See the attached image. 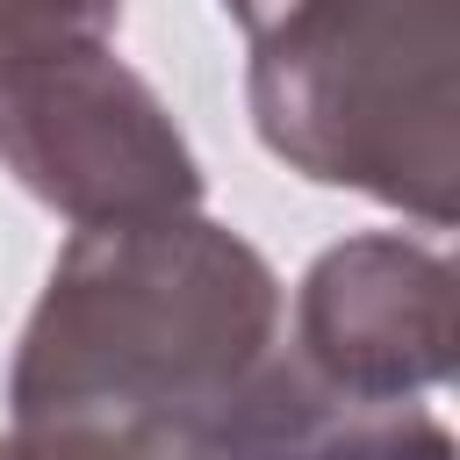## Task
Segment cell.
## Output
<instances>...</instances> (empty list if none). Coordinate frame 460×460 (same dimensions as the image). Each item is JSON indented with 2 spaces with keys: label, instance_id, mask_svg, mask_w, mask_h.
Instances as JSON below:
<instances>
[{
  "label": "cell",
  "instance_id": "cell-1",
  "mask_svg": "<svg viewBox=\"0 0 460 460\" xmlns=\"http://www.w3.org/2000/svg\"><path fill=\"white\" fill-rule=\"evenodd\" d=\"M280 352L273 266L208 216L72 230L7 374L29 460H165L208 446Z\"/></svg>",
  "mask_w": 460,
  "mask_h": 460
},
{
  "label": "cell",
  "instance_id": "cell-2",
  "mask_svg": "<svg viewBox=\"0 0 460 460\" xmlns=\"http://www.w3.org/2000/svg\"><path fill=\"white\" fill-rule=\"evenodd\" d=\"M244 36L252 129L288 172L453 223V0H266Z\"/></svg>",
  "mask_w": 460,
  "mask_h": 460
},
{
  "label": "cell",
  "instance_id": "cell-3",
  "mask_svg": "<svg viewBox=\"0 0 460 460\" xmlns=\"http://www.w3.org/2000/svg\"><path fill=\"white\" fill-rule=\"evenodd\" d=\"M0 158L79 230L158 223L201 201V165L180 122L108 43L0 72Z\"/></svg>",
  "mask_w": 460,
  "mask_h": 460
},
{
  "label": "cell",
  "instance_id": "cell-4",
  "mask_svg": "<svg viewBox=\"0 0 460 460\" xmlns=\"http://www.w3.org/2000/svg\"><path fill=\"white\" fill-rule=\"evenodd\" d=\"M288 359L345 402H417L453 374V266L446 252L367 230L302 273Z\"/></svg>",
  "mask_w": 460,
  "mask_h": 460
},
{
  "label": "cell",
  "instance_id": "cell-5",
  "mask_svg": "<svg viewBox=\"0 0 460 460\" xmlns=\"http://www.w3.org/2000/svg\"><path fill=\"white\" fill-rule=\"evenodd\" d=\"M115 22H122V0H0V72L50 50L108 43Z\"/></svg>",
  "mask_w": 460,
  "mask_h": 460
},
{
  "label": "cell",
  "instance_id": "cell-6",
  "mask_svg": "<svg viewBox=\"0 0 460 460\" xmlns=\"http://www.w3.org/2000/svg\"><path fill=\"white\" fill-rule=\"evenodd\" d=\"M165 460H237L223 438H208V446H194V453H165Z\"/></svg>",
  "mask_w": 460,
  "mask_h": 460
},
{
  "label": "cell",
  "instance_id": "cell-7",
  "mask_svg": "<svg viewBox=\"0 0 460 460\" xmlns=\"http://www.w3.org/2000/svg\"><path fill=\"white\" fill-rule=\"evenodd\" d=\"M223 7H230V14H237V22H252V14H259V7H266V0H223Z\"/></svg>",
  "mask_w": 460,
  "mask_h": 460
},
{
  "label": "cell",
  "instance_id": "cell-8",
  "mask_svg": "<svg viewBox=\"0 0 460 460\" xmlns=\"http://www.w3.org/2000/svg\"><path fill=\"white\" fill-rule=\"evenodd\" d=\"M0 460H29V453H22V446H14V438H0Z\"/></svg>",
  "mask_w": 460,
  "mask_h": 460
}]
</instances>
